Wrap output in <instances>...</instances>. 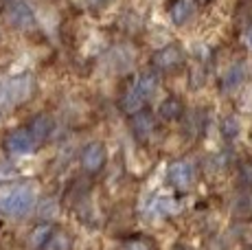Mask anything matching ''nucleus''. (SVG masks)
<instances>
[{"mask_svg": "<svg viewBox=\"0 0 252 250\" xmlns=\"http://www.w3.org/2000/svg\"><path fill=\"white\" fill-rule=\"evenodd\" d=\"M35 206V189L29 182L0 185V213L9 218H24Z\"/></svg>", "mask_w": 252, "mask_h": 250, "instance_id": "f257e3e1", "label": "nucleus"}, {"mask_svg": "<svg viewBox=\"0 0 252 250\" xmlns=\"http://www.w3.org/2000/svg\"><path fill=\"white\" fill-rule=\"evenodd\" d=\"M184 62H187V55H184V51L180 49L178 44H167L162 46V49H158L156 53L152 55V68L156 70V73H178V70L184 66Z\"/></svg>", "mask_w": 252, "mask_h": 250, "instance_id": "f03ea898", "label": "nucleus"}, {"mask_svg": "<svg viewBox=\"0 0 252 250\" xmlns=\"http://www.w3.org/2000/svg\"><path fill=\"white\" fill-rule=\"evenodd\" d=\"M167 180L173 189L178 191H189L195 182V167L189 158H176L169 162L167 167Z\"/></svg>", "mask_w": 252, "mask_h": 250, "instance_id": "7ed1b4c3", "label": "nucleus"}, {"mask_svg": "<svg viewBox=\"0 0 252 250\" xmlns=\"http://www.w3.org/2000/svg\"><path fill=\"white\" fill-rule=\"evenodd\" d=\"M4 11H7V20L13 29L29 31V29L35 27V13L24 0H9Z\"/></svg>", "mask_w": 252, "mask_h": 250, "instance_id": "20e7f679", "label": "nucleus"}, {"mask_svg": "<svg viewBox=\"0 0 252 250\" xmlns=\"http://www.w3.org/2000/svg\"><path fill=\"white\" fill-rule=\"evenodd\" d=\"M33 93V79L31 75H20L9 79L7 84L0 90V97L7 103H22V101L29 99V94Z\"/></svg>", "mask_w": 252, "mask_h": 250, "instance_id": "39448f33", "label": "nucleus"}, {"mask_svg": "<svg viewBox=\"0 0 252 250\" xmlns=\"http://www.w3.org/2000/svg\"><path fill=\"white\" fill-rule=\"evenodd\" d=\"M108 160V150L101 141H92L81 150V167L86 174H99Z\"/></svg>", "mask_w": 252, "mask_h": 250, "instance_id": "423d86ee", "label": "nucleus"}, {"mask_svg": "<svg viewBox=\"0 0 252 250\" xmlns=\"http://www.w3.org/2000/svg\"><path fill=\"white\" fill-rule=\"evenodd\" d=\"M4 152L13 154V156H22V154H31L35 150V141L31 138V134L27 132V127H18L4 136Z\"/></svg>", "mask_w": 252, "mask_h": 250, "instance_id": "0eeeda50", "label": "nucleus"}, {"mask_svg": "<svg viewBox=\"0 0 252 250\" xmlns=\"http://www.w3.org/2000/svg\"><path fill=\"white\" fill-rule=\"evenodd\" d=\"M129 127H132V134L134 138L140 143H145L147 138H152L154 129H156V117H154L152 110H140L132 117V121H129Z\"/></svg>", "mask_w": 252, "mask_h": 250, "instance_id": "6e6552de", "label": "nucleus"}, {"mask_svg": "<svg viewBox=\"0 0 252 250\" xmlns=\"http://www.w3.org/2000/svg\"><path fill=\"white\" fill-rule=\"evenodd\" d=\"M145 105H147V97H145V94L138 90L136 81H132V84H129L127 88L123 90V94H121V99H119V108L123 110L125 114L134 117L136 112L145 110Z\"/></svg>", "mask_w": 252, "mask_h": 250, "instance_id": "1a4fd4ad", "label": "nucleus"}, {"mask_svg": "<svg viewBox=\"0 0 252 250\" xmlns=\"http://www.w3.org/2000/svg\"><path fill=\"white\" fill-rule=\"evenodd\" d=\"M53 129H55V121H53L51 114H35V117L31 119V123L27 125V132L31 134V138L35 141V145H40V143H44L48 136L53 134Z\"/></svg>", "mask_w": 252, "mask_h": 250, "instance_id": "9d476101", "label": "nucleus"}, {"mask_svg": "<svg viewBox=\"0 0 252 250\" xmlns=\"http://www.w3.org/2000/svg\"><path fill=\"white\" fill-rule=\"evenodd\" d=\"M184 101L180 97H176V94H171V97H167L160 103V108H158V119L164 123H176L180 121L184 117Z\"/></svg>", "mask_w": 252, "mask_h": 250, "instance_id": "9b49d317", "label": "nucleus"}, {"mask_svg": "<svg viewBox=\"0 0 252 250\" xmlns=\"http://www.w3.org/2000/svg\"><path fill=\"white\" fill-rule=\"evenodd\" d=\"M195 13V0H171L169 2V18H171L173 25L182 27Z\"/></svg>", "mask_w": 252, "mask_h": 250, "instance_id": "f8f14e48", "label": "nucleus"}, {"mask_svg": "<svg viewBox=\"0 0 252 250\" xmlns=\"http://www.w3.org/2000/svg\"><path fill=\"white\" fill-rule=\"evenodd\" d=\"M114 250H160V246L149 235H132V237H125Z\"/></svg>", "mask_w": 252, "mask_h": 250, "instance_id": "ddd939ff", "label": "nucleus"}, {"mask_svg": "<svg viewBox=\"0 0 252 250\" xmlns=\"http://www.w3.org/2000/svg\"><path fill=\"white\" fill-rule=\"evenodd\" d=\"M40 250H72V237L68 230L64 228H53V233L48 235L46 244Z\"/></svg>", "mask_w": 252, "mask_h": 250, "instance_id": "4468645a", "label": "nucleus"}, {"mask_svg": "<svg viewBox=\"0 0 252 250\" xmlns=\"http://www.w3.org/2000/svg\"><path fill=\"white\" fill-rule=\"evenodd\" d=\"M138 86V90L145 94V97H152L154 93L158 90V75L156 70H145V73L138 75V79H134Z\"/></svg>", "mask_w": 252, "mask_h": 250, "instance_id": "2eb2a0df", "label": "nucleus"}, {"mask_svg": "<svg viewBox=\"0 0 252 250\" xmlns=\"http://www.w3.org/2000/svg\"><path fill=\"white\" fill-rule=\"evenodd\" d=\"M53 228H55V226H51V224H37L35 228L29 233V246L33 250H40L46 244V239H48V235L53 233Z\"/></svg>", "mask_w": 252, "mask_h": 250, "instance_id": "dca6fc26", "label": "nucleus"}, {"mask_svg": "<svg viewBox=\"0 0 252 250\" xmlns=\"http://www.w3.org/2000/svg\"><path fill=\"white\" fill-rule=\"evenodd\" d=\"M241 79H244V66H241V64H237V66H232V68L228 70V73H226L224 81H221V88H224V90L237 88V86L241 84Z\"/></svg>", "mask_w": 252, "mask_h": 250, "instance_id": "f3484780", "label": "nucleus"}, {"mask_svg": "<svg viewBox=\"0 0 252 250\" xmlns=\"http://www.w3.org/2000/svg\"><path fill=\"white\" fill-rule=\"evenodd\" d=\"M239 129H241V125L235 117H226L224 121H221V134H224V138H228V141H232V138L239 134Z\"/></svg>", "mask_w": 252, "mask_h": 250, "instance_id": "a211bd4d", "label": "nucleus"}, {"mask_svg": "<svg viewBox=\"0 0 252 250\" xmlns=\"http://www.w3.org/2000/svg\"><path fill=\"white\" fill-rule=\"evenodd\" d=\"M239 182L244 187H252V160H246L239 167Z\"/></svg>", "mask_w": 252, "mask_h": 250, "instance_id": "6ab92c4d", "label": "nucleus"}, {"mask_svg": "<svg viewBox=\"0 0 252 250\" xmlns=\"http://www.w3.org/2000/svg\"><path fill=\"white\" fill-rule=\"evenodd\" d=\"M112 2V0H86V4L92 9V11H99V9L108 7V4Z\"/></svg>", "mask_w": 252, "mask_h": 250, "instance_id": "aec40b11", "label": "nucleus"}, {"mask_svg": "<svg viewBox=\"0 0 252 250\" xmlns=\"http://www.w3.org/2000/svg\"><path fill=\"white\" fill-rule=\"evenodd\" d=\"M248 44H250V46H252V27H250V29H248Z\"/></svg>", "mask_w": 252, "mask_h": 250, "instance_id": "412c9836", "label": "nucleus"}, {"mask_svg": "<svg viewBox=\"0 0 252 250\" xmlns=\"http://www.w3.org/2000/svg\"><path fill=\"white\" fill-rule=\"evenodd\" d=\"M197 2H202V4H206V2H211V0H197Z\"/></svg>", "mask_w": 252, "mask_h": 250, "instance_id": "4be33fe9", "label": "nucleus"}]
</instances>
